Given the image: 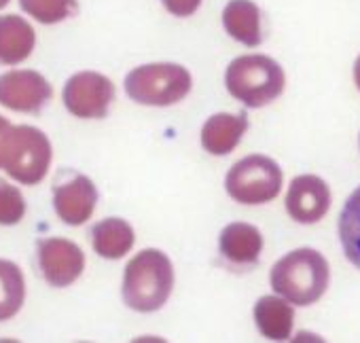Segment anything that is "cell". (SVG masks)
<instances>
[{
  "instance_id": "6da1fadb",
  "label": "cell",
  "mask_w": 360,
  "mask_h": 343,
  "mask_svg": "<svg viewBox=\"0 0 360 343\" xmlns=\"http://www.w3.org/2000/svg\"><path fill=\"white\" fill-rule=\"evenodd\" d=\"M269 284L276 295L297 307L314 305L324 297L330 284V265L316 248H297L278 259L269 271Z\"/></svg>"
},
{
  "instance_id": "7a4b0ae2",
  "label": "cell",
  "mask_w": 360,
  "mask_h": 343,
  "mask_svg": "<svg viewBox=\"0 0 360 343\" xmlns=\"http://www.w3.org/2000/svg\"><path fill=\"white\" fill-rule=\"evenodd\" d=\"M174 288V267L165 252L140 250L125 267L121 297L123 303L140 313L161 309Z\"/></svg>"
},
{
  "instance_id": "3957f363",
  "label": "cell",
  "mask_w": 360,
  "mask_h": 343,
  "mask_svg": "<svg viewBox=\"0 0 360 343\" xmlns=\"http://www.w3.org/2000/svg\"><path fill=\"white\" fill-rule=\"evenodd\" d=\"M225 87L244 106L263 108L284 93L286 72L274 58L248 53L236 58L227 66Z\"/></svg>"
},
{
  "instance_id": "277c9868",
  "label": "cell",
  "mask_w": 360,
  "mask_h": 343,
  "mask_svg": "<svg viewBox=\"0 0 360 343\" xmlns=\"http://www.w3.org/2000/svg\"><path fill=\"white\" fill-rule=\"evenodd\" d=\"M123 87L136 104L163 108L183 102L193 87V79L183 64L153 62L129 70Z\"/></svg>"
},
{
  "instance_id": "5b68a950",
  "label": "cell",
  "mask_w": 360,
  "mask_h": 343,
  "mask_svg": "<svg viewBox=\"0 0 360 343\" xmlns=\"http://www.w3.org/2000/svg\"><path fill=\"white\" fill-rule=\"evenodd\" d=\"M284 183V172L267 155L255 153L231 165L225 179L229 198L242 206H263L274 202Z\"/></svg>"
},
{
  "instance_id": "8992f818",
  "label": "cell",
  "mask_w": 360,
  "mask_h": 343,
  "mask_svg": "<svg viewBox=\"0 0 360 343\" xmlns=\"http://www.w3.org/2000/svg\"><path fill=\"white\" fill-rule=\"evenodd\" d=\"M53 148L45 131L32 125H13L3 150V169L22 185H39L51 167Z\"/></svg>"
},
{
  "instance_id": "52a82bcc",
  "label": "cell",
  "mask_w": 360,
  "mask_h": 343,
  "mask_svg": "<svg viewBox=\"0 0 360 343\" xmlns=\"http://www.w3.org/2000/svg\"><path fill=\"white\" fill-rule=\"evenodd\" d=\"M64 106L79 119H104L115 100V85L96 70L72 75L64 85Z\"/></svg>"
},
{
  "instance_id": "ba28073f",
  "label": "cell",
  "mask_w": 360,
  "mask_h": 343,
  "mask_svg": "<svg viewBox=\"0 0 360 343\" xmlns=\"http://www.w3.org/2000/svg\"><path fill=\"white\" fill-rule=\"evenodd\" d=\"M39 269L45 282L53 288L75 284L85 269L83 250L66 238H45L37 246Z\"/></svg>"
},
{
  "instance_id": "9c48e42d",
  "label": "cell",
  "mask_w": 360,
  "mask_h": 343,
  "mask_svg": "<svg viewBox=\"0 0 360 343\" xmlns=\"http://www.w3.org/2000/svg\"><path fill=\"white\" fill-rule=\"evenodd\" d=\"M333 204L330 187L324 179L316 174L295 176L288 185L284 206L288 216L299 225H316L320 223Z\"/></svg>"
},
{
  "instance_id": "30bf717a",
  "label": "cell",
  "mask_w": 360,
  "mask_h": 343,
  "mask_svg": "<svg viewBox=\"0 0 360 343\" xmlns=\"http://www.w3.org/2000/svg\"><path fill=\"white\" fill-rule=\"evenodd\" d=\"M53 89L37 70H9L0 75V104L15 112H41Z\"/></svg>"
},
{
  "instance_id": "8fae6325",
  "label": "cell",
  "mask_w": 360,
  "mask_h": 343,
  "mask_svg": "<svg viewBox=\"0 0 360 343\" xmlns=\"http://www.w3.org/2000/svg\"><path fill=\"white\" fill-rule=\"evenodd\" d=\"M98 204V189L91 179L83 174H72L68 181L53 189V208L60 221L70 227L87 223Z\"/></svg>"
},
{
  "instance_id": "7c38bea8",
  "label": "cell",
  "mask_w": 360,
  "mask_h": 343,
  "mask_svg": "<svg viewBox=\"0 0 360 343\" xmlns=\"http://www.w3.org/2000/svg\"><path fill=\"white\" fill-rule=\"evenodd\" d=\"M221 257L236 267L257 265L263 252V235L250 223H229L219 235Z\"/></svg>"
},
{
  "instance_id": "4fadbf2b",
  "label": "cell",
  "mask_w": 360,
  "mask_h": 343,
  "mask_svg": "<svg viewBox=\"0 0 360 343\" xmlns=\"http://www.w3.org/2000/svg\"><path fill=\"white\" fill-rule=\"evenodd\" d=\"M248 129V117L244 112H217L206 119L202 127V146L214 157H225L238 148Z\"/></svg>"
},
{
  "instance_id": "5bb4252c",
  "label": "cell",
  "mask_w": 360,
  "mask_h": 343,
  "mask_svg": "<svg viewBox=\"0 0 360 343\" xmlns=\"http://www.w3.org/2000/svg\"><path fill=\"white\" fill-rule=\"evenodd\" d=\"M259 332L269 341H288L295 328V305L280 295H265L252 309Z\"/></svg>"
},
{
  "instance_id": "9a60e30c",
  "label": "cell",
  "mask_w": 360,
  "mask_h": 343,
  "mask_svg": "<svg viewBox=\"0 0 360 343\" xmlns=\"http://www.w3.org/2000/svg\"><path fill=\"white\" fill-rule=\"evenodd\" d=\"M37 47L34 28L20 15H0V64L18 66L26 62Z\"/></svg>"
},
{
  "instance_id": "2e32d148",
  "label": "cell",
  "mask_w": 360,
  "mask_h": 343,
  "mask_svg": "<svg viewBox=\"0 0 360 343\" xmlns=\"http://www.w3.org/2000/svg\"><path fill=\"white\" fill-rule=\"evenodd\" d=\"M221 20L225 32L244 47H259L263 43L261 9L252 0H229Z\"/></svg>"
},
{
  "instance_id": "e0dca14e",
  "label": "cell",
  "mask_w": 360,
  "mask_h": 343,
  "mask_svg": "<svg viewBox=\"0 0 360 343\" xmlns=\"http://www.w3.org/2000/svg\"><path fill=\"white\" fill-rule=\"evenodd\" d=\"M136 242V233L131 225L123 219L110 216L94 225L91 229V244L96 254L108 261H117L125 257Z\"/></svg>"
},
{
  "instance_id": "ac0fdd59",
  "label": "cell",
  "mask_w": 360,
  "mask_h": 343,
  "mask_svg": "<svg viewBox=\"0 0 360 343\" xmlns=\"http://www.w3.org/2000/svg\"><path fill=\"white\" fill-rule=\"evenodd\" d=\"M26 299V280L13 261L0 259V322L20 313Z\"/></svg>"
},
{
  "instance_id": "d6986e66",
  "label": "cell",
  "mask_w": 360,
  "mask_h": 343,
  "mask_svg": "<svg viewBox=\"0 0 360 343\" xmlns=\"http://www.w3.org/2000/svg\"><path fill=\"white\" fill-rule=\"evenodd\" d=\"M337 229L345 259L356 269H360V187H356L352 195L345 200Z\"/></svg>"
},
{
  "instance_id": "ffe728a7",
  "label": "cell",
  "mask_w": 360,
  "mask_h": 343,
  "mask_svg": "<svg viewBox=\"0 0 360 343\" xmlns=\"http://www.w3.org/2000/svg\"><path fill=\"white\" fill-rule=\"evenodd\" d=\"M20 7L39 24L53 26L77 15L79 0H20Z\"/></svg>"
},
{
  "instance_id": "44dd1931",
  "label": "cell",
  "mask_w": 360,
  "mask_h": 343,
  "mask_svg": "<svg viewBox=\"0 0 360 343\" xmlns=\"http://www.w3.org/2000/svg\"><path fill=\"white\" fill-rule=\"evenodd\" d=\"M26 214V200L18 187L0 179V225H18Z\"/></svg>"
},
{
  "instance_id": "7402d4cb",
  "label": "cell",
  "mask_w": 360,
  "mask_h": 343,
  "mask_svg": "<svg viewBox=\"0 0 360 343\" xmlns=\"http://www.w3.org/2000/svg\"><path fill=\"white\" fill-rule=\"evenodd\" d=\"M202 3H204V0H161L163 9H165L169 15L180 18V20L195 15L198 9L202 7Z\"/></svg>"
},
{
  "instance_id": "603a6c76",
  "label": "cell",
  "mask_w": 360,
  "mask_h": 343,
  "mask_svg": "<svg viewBox=\"0 0 360 343\" xmlns=\"http://www.w3.org/2000/svg\"><path fill=\"white\" fill-rule=\"evenodd\" d=\"M11 127H13L11 121L0 115V169H3V150H5V144H7V138H9Z\"/></svg>"
},
{
  "instance_id": "cb8c5ba5",
  "label": "cell",
  "mask_w": 360,
  "mask_h": 343,
  "mask_svg": "<svg viewBox=\"0 0 360 343\" xmlns=\"http://www.w3.org/2000/svg\"><path fill=\"white\" fill-rule=\"evenodd\" d=\"M352 75H354V85L358 87V91H360V53H358V58H356V62H354V70H352Z\"/></svg>"
},
{
  "instance_id": "d4e9b609",
  "label": "cell",
  "mask_w": 360,
  "mask_h": 343,
  "mask_svg": "<svg viewBox=\"0 0 360 343\" xmlns=\"http://www.w3.org/2000/svg\"><path fill=\"white\" fill-rule=\"evenodd\" d=\"M9 3H11V0H0V9H5V7H7Z\"/></svg>"
},
{
  "instance_id": "484cf974",
  "label": "cell",
  "mask_w": 360,
  "mask_h": 343,
  "mask_svg": "<svg viewBox=\"0 0 360 343\" xmlns=\"http://www.w3.org/2000/svg\"><path fill=\"white\" fill-rule=\"evenodd\" d=\"M358 144H360V136H358Z\"/></svg>"
}]
</instances>
